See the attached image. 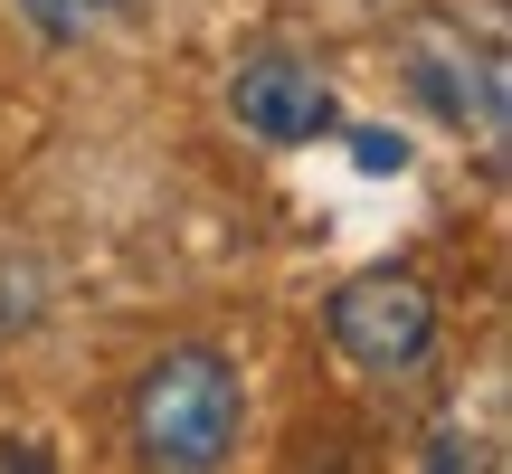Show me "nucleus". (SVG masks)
<instances>
[{"label": "nucleus", "mask_w": 512, "mask_h": 474, "mask_svg": "<svg viewBox=\"0 0 512 474\" xmlns=\"http://www.w3.org/2000/svg\"><path fill=\"white\" fill-rule=\"evenodd\" d=\"M133 446L162 474H209L238 456V370L219 351H162L133 389Z\"/></svg>", "instance_id": "obj_1"}, {"label": "nucleus", "mask_w": 512, "mask_h": 474, "mask_svg": "<svg viewBox=\"0 0 512 474\" xmlns=\"http://www.w3.org/2000/svg\"><path fill=\"white\" fill-rule=\"evenodd\" d=\"M332 342H342V361L361 370H408L427 342H437V294L418 285V275H361V285L332 294Z\"/></svg>", "instance_id": "obj_2"}, {"label": "nucleus", "mask_w": 512, "mask_h": 474, "mask_svg": "<svg viewBox=\"0 0 512 474\" xmlns=\"http://www.w3.org/2000/svg\"><path fill=\"white\" fill-rule=\"evenodd\" d=\"M228 105L256 143H323L332 133V86L304 67V57H247L228 76Z\"/></svg>", "instance_id": "obj_3"}, {"label": "nucleus", "mask_w": 512, "mask_h": 474, "mask_svg": "<svg viewBox=\"0 0 512 474\" xmlns=\"http://www.w3.org/2000/svg\"><path fill=\"white\" fill-rule=\"evenodd\" d=\"M19 10H29V19H38L48 38H86L95 19H114L124 0H19Z\"/></svg>", "instance_id": "obj_4"}, {"label": "nucleus", "mask_w": 512, "mask_h": 474, "mask_svg": "<svg viewBox=\"0 0 512 474\" xmlns=\"http://www.w3.org/2000/svg\"><path fill=\"white\" fill-rule=\"evenodd\" d=\"M351 162H361V171H399L408 143H399V133H351Z\"/></svg>", "instance_id": "obj_5"}]
</instances>
